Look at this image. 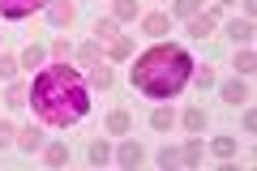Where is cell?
<instances>
[{"mask_svg":"<svg viewBox=\"0 0 257 171\" xmlns=\"http://www.w3.org/2000/svg\"><path fill=\"white\" fill-rule=\"evenodd\" d=\"M30 107L43 124L52 128H69L82 124L90 116V90L86 81L77 77V69H69L64 60H56L52 69H43L35 81H30Z\"/></svg>","mask_w":257,"mask_h":171,"instance_id":"cell-1","label":"cell"},{"mask_svg":"<svg viewBox=\"0 0 257 171\" xmlns=\"http://www.w3.org/2000/svg\"><path fill=\"white\" fill-rule=\"evenodd\" d=\"M193 56L184 52V47L176 43H155L150 52L138 56V64H133V90L150 94V99H172V94H180L184 86H189L193 77Z\"/></svg>","mask_w":257,"mask_h":171,"instance_id":"cell-2","label":"cell"},{"mask_svg":"<svg viewBox=\"0 0 257 171\" xmlns=\"http://www.w3.org/2000/svg\"><path fill=\"white\" fill-rule=\"evenodd\" d=\"M52 0H0V18L5 22H22V18H30V13H39V9H47Z\"/></svg>","mask_w":257,"mask_h":171,"instance_id":"cell-3","label":"cell"},{"mask_svg":"<svg viewBox=\"0 0 257 171\" xmlns=\"http://www.w3.org/2000/svg\"><path fill=\"white\" fill-rule=\"evenodd\" d=\"M73 18H77L73 0H52V5H47V22H52V26H73Z\"/></svg>","mask_w":257,"mask_h":171,"instance_id":"cell-4","label":"cell"},{"mask_svg":"<svg viewBox=\"0 0 257 171\" xmlns=\"http://www.w3.org/2000/svg\"><path fill=\"white\" fill-rule=\"evenodd\" d=\"M167 30H172V18H167V13H146V18H142V35L163 39Z\"/></svg>","mask_w":257,"mask_h":171,"instance_id":"cell-5","label":"cell"},{"mask_svg":"<svg viewBox=\"0 0 257 171\" xmlns=\"http://www.w3.org/2000/svg\"><path fill=\"white\" fill-rule=\"evenodd\" d=\"M18 150H26V154L43 150V128H39V124H26V128H18Z\"/></svg>","mask_w":257,"mask_h":171,"instance_id":"cell-6","label":"cell"},{"mask_svg":"<svg viewBox=\"0 0 257 171\" xmlns=\"http://www.w3.org/2000/svg\"><path fill=\"white\" fill-rule=\"evenodd\" d=\"M142 158H146V150H142L138 141H124V145L116 150V162H120V167H142Z\"/></svg>","mask_w":257,"mask_h":171,"instance_id":"cell-7","label":"cell"},{"mask_svg":"<svg viewBox=\"0 0 257 171\" xmlns=\"http://www.w3.org/2000/svg\"><path fill=\"white\" fill-rule=\"evenodd\" d=\"M223 103L244 107V103H248V86H244V81H227V86H223Z\"/></svg>","mask_w":257,"mask_h":171,"instance_id":"cell-8","label":"cell"},{"mask_svg":"<svg viewBox=\"0 0 257 171\" xmlns=\"http://www.w3.org/2000/svg\"><path fill=\"white\" fill-rule=\"evenodd\" d=\"M202 154H206L202 137H189V145L180 150V167H197V162H202Z\"/></svg>","mask_w":257,"mask_h":171,"instance_id":"cell-9","label":"cell"},{"mask_svg":"<svg viewBox=\"0 0 257 171\" xmlns=\"http://www.w3.org/2000/svg\"><path fill=\"white\" fill-rule=\"evenodd\" d=\"M111 81H116V73L103 69V60L90 64V86H94V90H111Z\"/></svg>","mask_w":257,"mask_h":171,"instance_id":"cell-10","label":"cell"},{"mask_svg":"<svg viewBox=\"0 0 257 171\" xmlns=\"http://www.w3.org/2000/svg\"><path fill=\"white\" fill-rule=\"evenodd\" d=\"M172 124H176V111H172V107H155V111H150V128H159V133H167Z\"/></svg>","mask_w":257,"mask_h":171,"instance_id":"cell-11","label":"cell"},{"mask_svg":"<svg viewBox=\"0 0 257 171\" xmlns=\"http://www.w3.org/2000/svg\"><path fill=\"white\" fill-rule=\"evenodd\" d=\"M43 158L52 162V167H64V162H69V141H52L43 150Z\"/></svg>","mask_w":257,"mask_h":171,"instance_id":"cell-12","label":"cell"},{"mask_svg":"<svg viewBox=\"0 0 257 171\" xmlns=\"http://www.w3.org/2000/svg\"><path fill=\"white\" fill-rule=\"evenodd\" d=\"M210 30H214V18H210V13H206V18H202V13L189 18V35H193V39H206Z\"/></svg>","mask_w":257,"mask_h":171,"instance_id":"cell-13","label":"cell"},{"mask_svg":"<svg viewBox=\"0 0 257 171\" xmlns=\"http://www.w3.org/2000/svg\"><path fill=\"white\" fill-rule=\"evenodd\" d=\"M227 35L236 39V43H253V22H248V18L240 22V18H236V22H231V26H227Z\"/></svg>","mask_w":257,"mask_h":171,"instance_id":"cell-14","label":"cell"},{"mask_svg":"<svg viewBox=\"0 0 257 171\" xmlns=\"http://www.w3.org/2000/svg\"><path fill=\"white\" fill-rule=\"evenodd\" d=\"M128 124H133V120H128V111H111V116H107V133H111V137H124Z\"/></svg>","mask_w":257,"mask_h":171,"instance_id":"cell-15","label":"cell"},{"mask_svg":"<svg viewBox=\"0 0 257 171\" xmlns=\"http://www.w3.org/2000/svg\"><path fill=\"white\" fill-rule=\"evenodd\" d=\"M128 56H133V39L116 35V39H111V60H128Z\"/></svg>","mask_w":257,"mask_h":171,"instance_id":"cell-16","label":"cell"},{"mask_svg":"<svg viewBox=\"0 0 257 171\" xmlns=\"http://www.w3.org/2000/svg\"><path fill=\"white\" fill-rule=\"evenodd\" d=\"M184 128H189V133H202L206 128V107H189L184 111Z\"/></svg>","mask_w":257,"mask_h":171,"instance_id":"cell-17","label":"cell"},{"mask_svg":"<svg viewBox=\"0 0 257 171\" xmlns=\"http://www.w3.org/2000/svg\"><path fill=\"white\" fill-rule=\"evenodd\" d=\"M86 158H90L94 167H103V162L111 158V145H107V141H90V150H86Z\"/></svg>","mask_w":257,"mask_h":171,"instance_id":"cell-18","label":"cell"},{"mask_svg":"<svg viewBox=\"0 0 257 171\" xmlns=\"http://www.w3.org/2000/svg\"><path fill=\"white\" fill-rule=\"evenodd\" d=\"M18 69H22V60H18V56L0 52V77H5V81H13V77H18Z\"/></svg>","mask_w":257,"mask_h":171,"instance_id":"cell-19","label":"cell"},{"mask_svg":"<svg viewBox=\"0 0 257 171\" xmlns=\"http://www.w3.org/2000/svg\"><path fill=\"white\" fill-rule=\"evenodd\" d=\"M26 99H30V86L13 81V86H9V107H26Z\"/></svg>","mask_w":257,"mask_h":171,"instance_id":"cell-20","label":"cell"},{"mask_svg":"<svg viewBox=\"0 0 257 171\" xmlns=\"http://www.w3.org/2000/svg\"><path fill=\"white\" fill-rule=\"evenodd\" d=\"M210 150L219 154V158H231V154H236V137H214Z\"/></svg>","mask_w":257,"mask_h":171,"instance_id":"cell-21","label":"cell"},{"mask_svg":"<svg viewBox=\"0 0 257 171\" xmlns=\"http://www.w3.org/2000/svg\"><path fill=\"white\" fill-rule=\"evenodd\" d=\"M159 167H163V171H176V167H180V150L163 145V150H159Z\"/></svg>","mask_w":257,"mask_h":171,"instance_id":"cell-22","label":"cell"},{"mask_svg":"<svg viewBox=\"0 0 257 171\" xmlns=\"http://www.w3.org/2000/svg\"><path fill=\"white\" fill-rule=\"evenodd\" d=\"M18 60H22V64H26V69H39V64H43V47H39V43H30V47H26V52H22V56H18Z\"/></svg>","mask_w":257,"mask_h":171,"instance_id":"cell-23","label":"cell"},{"mask_svg":"<svg viewBox=\"0 0 257 171\" xmlns=\"http://www.w3.org/2000/svg\"><path fill=\"white\" fill-rule=\"evenodd\" d=\"M176 18H197V13H202V0H176Z\"/></svg>","mask_w":257,"mask_h":171,"instance_id":"cell-24","label":"cell"},{"mask_svg":"<svg viewBox=\"0 0 257 171\" xmlns=\"http://www.w3.org/2000/svg\"><path fill=\"white\" fill-rule=\"evenodd\" d=\"M77 60H82V64H99V60H103L99 43H82V47H77Z\"/></svg>","mask_w":257,"mask_h":171,"instance_id":"cell-25","label":"cell"},{"mask_svg":"<svg viewBox=\"0 0 257 171\" xmlns=\"http://www.w3.org/2000/svg\"><path fill=\"white\" fill-rule=\"evenodd\" d=\"M253 69H257V56H253V52H248V47H244V52L236 56V73H240V77H248V73H253Z\"/></svg>","mask_w":257,"mask_h":171,"instance_id":"cell-26","label":"cell"},{"mask_svg":"<svg viewBox=\"0 0 257 171\" xmlns=\"http://www.w3.org/2000/svg\"><path fill=\"white\" fill-rule=\"evenodd\" d=\"M138 18V0H116V22H133Z\"/></svg>","mask_w":257,"mask_h":171,"instance_id":"cell-27","label":"cell"},{"mask_svg":"<svg viewBox=\"0 0 257 171\" xmlns=\"http://www.w3.org/2000/svg\"><path fill=\"white\" fill-rule=\"evenodd\" d=\"M94 35H99V39H116V35H120V30H116V18H107V22L99 18V22H94Z\"/></svg>","mask_w":257,"mask_h":171,"instance_id":"cell-28","label":"cell"},{"mask_svg":"<svg viewBox=\"0 0 257 171\" xmlns=\"http://www.w3.org/2000/svg\"><path fill=\"white\" fill-rule=\"evenodd\" d=\"M13 141H18V128H13L9 120H0V150H9Z\"/></svg>","mask_w":257,"mask_h":171,"instance_id":"cell-29","label":"cell"},{"mask_svg":"<svg viewBox=\"0 0 257 171\" xmlns=\"http://www.w3.org/2000/svg\"><path fill=\"white\" fill-rule=\"evenodd\" d=\"M189 81H197L202 90H210V86H214V69H197V73H193Z\"/></svg>","mask_w":257,"mask_h":171,"instance_id":"cell-30","label":"cell"},{"mask_svg":"<svg viewBox=\"0 0 257 171\" xmlns=\"http://www.w3.org/2000/svg\"><path fill=\"white\" fill-rule=\"evenodd\" d=\"M52 56H56V60H69V43H64V39H56V43H52Z\"/></svg>","mask_w":257,"mask_h":171,"instance_id":"cell-31","label":"cell"},{"mask_svg":"<svg viewBox=\"0 0 257 171\" xmlns=\"http://www.w3.org/2000/svg\"><path fill=\"white\" fill-rule=\"evenodd\" d=\"M219 5H231V0H219Z\"/></svg>","mask_w":257,"mask_h":171,"instance_id":"cell-32","label":"cell"}]
</instances>
